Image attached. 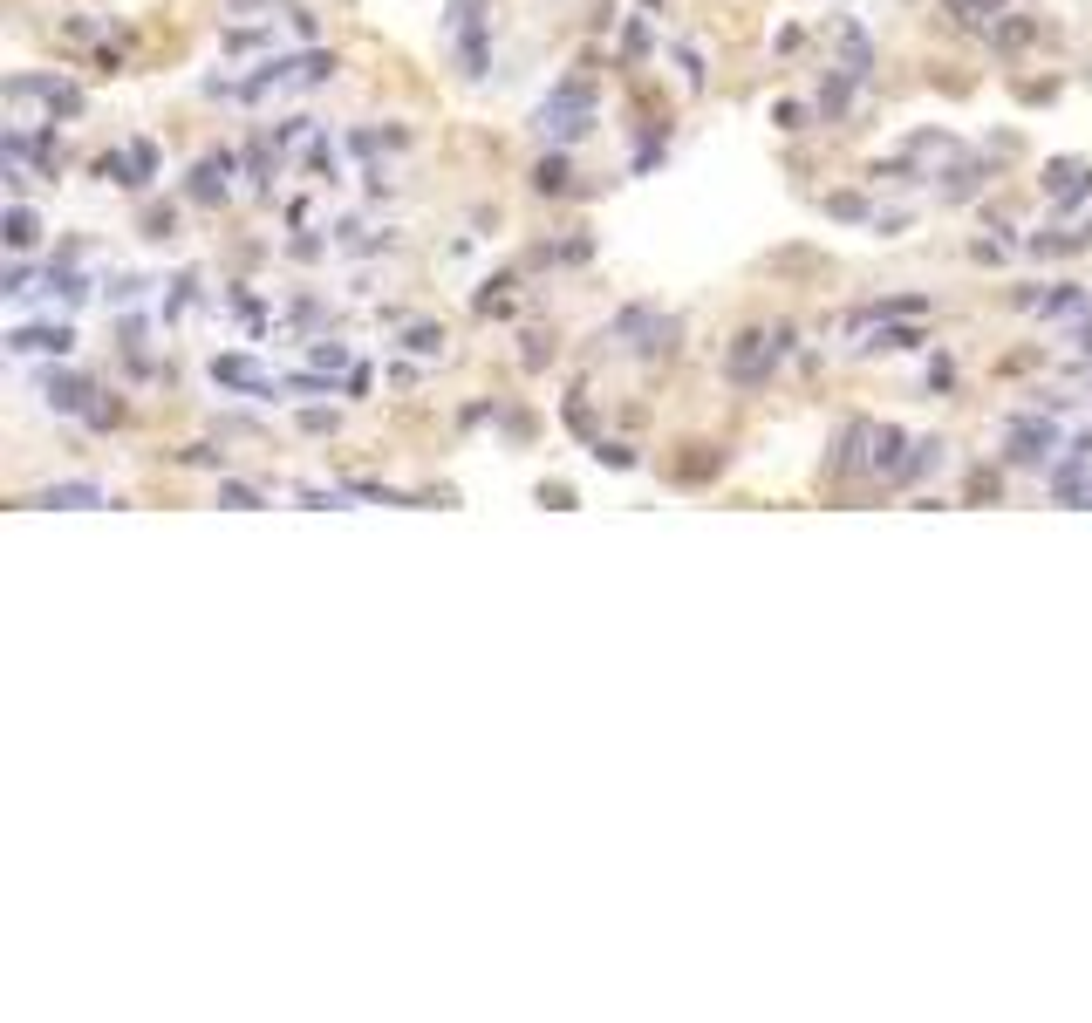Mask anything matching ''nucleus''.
<instances>
[{
	"label": "nucleus",
	"instance_id": "nucleus-1",
	"mask_svg": "<svg viewBox=\"0 0 1092 1023\" xmlns=\"http://www.w3.org/2000/svg\"><path fill=\"white\" fill-rule=\"evenodd\" d=\"M328 76H335V48H308V55H267L246 82H205V89L226 103H267L280 89H321Z\"/></svg>",
	"mask_w": 1092,
	"mask_h": 1023
},
{
	"label": "nucleus",
	"instance_id": "nucleus-2",
	"mask_svg": "<svg viewBox=\"0 0 1092 1023\" xmlns=\"http://www.w3.org/2000/svg\"><path fill=\"white\" fill-rule=\"evenodd\" d=\"M533 123H540L546 144H574L587 123H594V82H587V76H560L553 89H546V103L533 110Z\"/></svg>",
	"mask_w": 1092,
	"mask_h": 1023
},
{
	"label": "nucleus",
	"instance_id": "nucleus-3",
	"mask_svg": "<svg viewBox=\"0 0 1092 1023\" xmlns=\"http://www.w3.org/2000/svg\"><path fill=\"white\" fill-rule=\"evenodd\" d=\"M444 35H451V55H458V69L471 82L492 76V14H485V0H451Z\"/></svg>",
	"mask_w": 1092,
	"mask_h": 1023
},
{
	"label": "nucleus",
	"instance_id": "nucleus-4",
	"mask_svg": "<svg viewBox=\"0 0 1092 1023\" xmlns=\"http://www.w3.org/2000/svg\"><path fill=\"white\" fill-rule=\"evenodd\" d=\"M779 355H785V328H744L724 348V376L738 382V389H758V382L779 369Z\"/></svg>",
	"mask_w": 1092,
	"mask_h": 1023
},
{
	"label": "nucleus",
	"instance_id": "nucleus-5",
	"mask_svg": "<svg viewBox=\"0 0 1092 1023\" xmlns=\"http://www.w3.org/2000/svg\"><path fill=\"white\" fill-rule=\"evenodd\" d=\"M0 96H7V103H48V123H55V116H82V89L62 82V76H7Z\"/></svg>",
	"mask_w": 1092,
	"mask_h": 1023
},
{
	"label": "nucleus",
	"instance_id": "nucleus-6",
	"mask_svg": "<svg viewBox=\"0 0 1092 1023\" xmlns=\"http://www.w3.org/2000/svg\"><path fill=\"white\" fill-rule=\"evenodd\" d=\"M854 437H860V457H854L860 471H888V478L901 471V451H908V437H901L895 423H860Z\"/></svg>",
	"mask_w": 1092,
	"mask_h": 1023
},
{
	"label": "nucleus",
	"instance_id": "nucleus-7",
	"mask_svg": "<svg viewBox=\"0 0 1092 1023\" xmlns=\"http://www.w3.org/2000/svg\"><path fill=\"white\" fill-rule=\"evenodd\" d=\"M212 382H219V389H239V396H273V376L253 362V355H212Z\"/></svg>",
	"mask_w": 1092,
	"mask_h": 1023
},
{
	"label": "nucleus",
	"instance_id": "nucleus-8",
	"mask_svg": "<svg viewBox=\"0 0 1092 1023\" xmlns=\"http://www.w3.org/2000/svg\"><path fill=\"white\" fill-rule=\"evenodd\" d=\"M76 348V328L69 321H48V328H7V355H69Z\"/></svg>",
	"mask_w": 1092,
	"mask_h": 1023
},
{
	"label": "nucleus",
	"instance_id": "nucleus-9",
	"mask_svg": "<svg viewBox=\"0 0 1092 1023\" xmlns=\"http://www.w3.org/2000/svg\"><path fill=\"white\" fill-rule=\"evenodd\" d=\"M198 198V205H219L226 191H233V151H212V157H198L192 164V185H185Z\"/></svg>",
	"mask_w": 1092,
	"mask_h": 1023
},
{
	"label": "nucleus",
	"instance_id": "nucleus-10",
	"mask_svg": "<svg viewBox=\"0 0 1092 1023\" xmlns=\"http://www.w3.org/2000/svg\"><path fill=\"white\" fill-rule=\"evenodd\" d=\"M0 239H7V253H14V260H28V253L41 246V219L28 212V205H21V198L7 205V219H0Z\"/></svg>",
	"mask_w": 1092,
	"mask_h": 1023
},
{
	"label": "nucleus",
	"instance_id": "nucleus-11",
	"mask_svg": "<svg viewBox=\"0 0 1092 1023\" xmlns=\"http://www.w3.org/2000/svg\"><path fill=\"white\" fill-rule=\"evenodd\" d=\"M41 396H48V410H69V417H89V396H96V389H89V382L82 376H55V369H48V376H41Z\"/></svg>",
	"mask_w": 1092,
	"mask_h": 1023
},
{
	"label": "nucleus",
	"instance_id": "nucleus-12",
	"mask_svg": "<svg viewBox=\"0 0 1092 1023\" xmlns=\"http://www.w3.org/2000/svg\"><path fill=\"white\" fill-rule=\"evenodd\" d=\"M1052 444H1058L1052 423H1017V430H1011V464H1045Z\"/></svg>",
	"mask_w": 1092,
	"mask_h": 1023
},
{
	"label": "nucleus",
	"instance_id": "nucleus-13",
	"mask_svg": "<svg viewBox=\"0 0 1092 1023\" xmlns=\"http://www.w3.org/2000/svg\"><path fill=\"white\" fill-rule=\"evenodd\" d=\"M35 505H62V512H96V505H110V492L103 485H48V492H35Z\"/></svg>",
	"mask_w": 1092,
	"mask_h": 1023
},
{
	"label": "nucleus",
	"instance_id": "nucleus-14",
	"mask_svg": "<svg viewBox=\"0 0 1092 1023\" xmlns=\"http://www.w3.org/2000/svg\"><path fill=\"white\" fill-rule=\"evenodd\" d=\"M1092 294L1086 287H1045V294H1017V307H1038V314H1079Z\"/></svg>",
	"mask_w": 1092,
	"mask_h": 1023
},
{
	"label": "nucleus",
	"instance_id": "nucleus-15",
	"mask_svg": "<svg viewBox=\"0 0 1092 1023\" xmlns=\"http://www.w3.org/2000/svg\"><path fill=\"white\" fill-rule=\"evenodd\" d=\"M533 191H546V198L567 191V157H560V151H546L540 164H533Z\"/></svg>",
	"mask_w": 1092,
	"mask_h": 1023
},
{
	"label": "nucleus",
	"instance_id": "nucleus-16",
	"mask_svg": "<svg viewBox=\"0 0 1092 1023\" xmlns=\"http://www.w3.org/2000/svg\"><path fill=\"white\" fill-rule=\"evenodd\" d=\"M936 464H942V444H936V437H922V444H908V457H901L895 478H922V471H936Z\"/></svg>",
	"mask_w": 1092,
	"mask_h": 1023
},
{
	"label": "nucleus",
	"instance_id": "nucleus-17",
	"mask_svg": "<svg viewBox=\"0 0 1092 1023\" xmlns=\"http://www.w3.org/2000/svg\"><path fill=\"white\" fill-rule=\"evenodd\" d=\"M867 348H929V328H874Z\"/></svg>",
	"mask_w": 1092,
	"mask_h": 1023
},
{
	"label": "nucleus",
	"instance_id": "nucleus-18",
	"mask_svg": "<svg viewBox=\"0 0 1092 1023\" xmlns=\"http://www.w3.org/2000/svg\"><path fill=\"white\" fill-rule=\"evenodd\" d=\"M0 294H7V301H28V294H35V273L14 260V266H7V280H0Z\"/></svg>",
	"mask_w": 1092,
	"mask_h": 1023
},
{
	"label": "nucleus",
	"instance_id": "nucleus-19",
	"mask_svg": "<svg viewBox=\"0 0 1092 1023\" xmlns=\"http://www.w3.org/2000/svg\"><path fill=\"white\" fill-rule=\"evenodd\" d=\"M308 362H314V369H342V362H349V348H342V341H314Z\"/></svg>",
	"mask_w": 1092,
	"mask_h": 1023
},
{
	"label": "nucleus",
	"instance_id": "nucleus-20",
	"mask_svg": "<svg viewBox=\"0 0 1092 1023\" xmlns=\"http://www.w3.org/2000/svg\"><path fill=\"white\" fill-rule=\"evenodd\" d=\"M403 348H410V355H437V348H444V328H410Z\"/></svg>",
	"mask_w": 1092,
	"mask_h": 1023
},
{
	"label": "nucleus",
	"instance_id": "nucleus-21",
	"mask_svg": "<svg viewBox=\"0 0 1092 1023\" xmlns=\"http://www.w3.org/2000/svg\"><path fill=\"white\" fill-rule=\"evenodd\" d=\"M219 505H233V512H260V492H253V485H219Z\"/></svg>",
	"mask_w": 1092,
	"mask_h": 1023
},
{
	"label": "nucleus",
	"instance_id": "nucleus-22",
	"mask_svg": "<svg viewBox=\"0 0 1092 1023\" xmlns=\"http://www.w3.org/2000/svg\"><path fill=\"white\" fill-rule=\"evenodd\" d=\"M594 457H601V464H615V471H628V464H635V451H628V444H601V437H594Z\"/></svg>",
	"mask_w": 1092,
	"mask_h": 1023
},
{
	"label": "nucleus",
	"instance_id": "nucleus-23",
	"mask_svg": "<svg viewBox=\"0 0 1092 1023\" xmlns=\"http://www.w3.org/2000/svg\"><path fill=\"white\" fill-rule=\"evenodd\" d=\"M226 14H287V7H280V0H226Z\"/></svg>",
	"mask_w": 1092,
	"mask_h": 1023
},
{
	"label": "nucleus",
	"instance_id": "nucleus-24",
	"mask_svg": "<svg viewBox=\"0 0 1092 1023\" xmlns=\"http://www.w3.org/2000/svg\"><path fill=\"white\" fill-rule=\"evenodd\" d=\"M772 116H779V130H806V116H813V110H806V103H779Z\"/></svg>",
	"mask_w": 1092,
	"mask_h": 1023
},
{
	"label": "nucleus",
	"instance_id": "nucleus-25",
	"mask_svg": "<svg viewBox=\"0 0 1092 1023\" xmlns=\"http://www.w3.org/2000/svg\"><path fill=\"white\" fill-rule=\"evenodd\" d=\"M970 14H983V21H997V14H1004V0H970Z\"/></svg>",
	"mask_w": 1092,
	"mask_h": 1023
},
{
	"label": "nucleus",
	"instance_id": "nucleus-26",
	"mask_svg": "<svg viewBox=\"0 0 1092 1023\" xmlns=\"http://www.w3.org/2000/svg\"><path fill=\"white\" fill-rule=\"evenodd\" d=\"M1079 505H1092V471H1086V485H1079Z\"/></svg>",
	"mask_w": 1092,
	"mask_h": 1023
}]
</instances>
